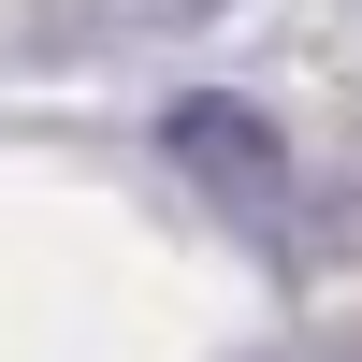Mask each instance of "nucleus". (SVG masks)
<instances>
[{
	"label": "nucleus",
	"mask_w": 362,
	"mask_h": 362,
	"mask_svg": "<svg viewBox=\"0 0 362 362\" xmlns=\"http://www.w3.org/2000/svg\"><path fill=\"white\" fill-rule=\"evenodd\" d=\"M160 160L189 174L203 203H218L232 232H290V203H305V160H290V131L261 102H232V87H189V102L160 116Z\"/></svg>",
	"instance_id": "1"
}]
</instances>
